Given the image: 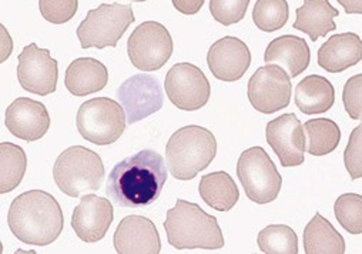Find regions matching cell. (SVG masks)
I'll return each mask as SVG.
<instances>
[{
    "label": "cell",
    "mask_w": 362,
    "mask_h": 254,
    "mask_svg": "<svg viewBox=\"0 0 362 254\" xmlns=\"http://www.w3.org/2000/svg\"><path fill=\"white\" fill-rule=\"evenodd\" d=\"M105 175V164L100 156L84 146L66 149L53 167L54 183L60 192L70 197L99 190Z\"/></svg>",
    "instance_id": "cell-5"
},
{
    "label": "cell",
    "mask_w": 362,
    "mask_h": 254,
    "mask_svg": "<svg viewBox=\"0 0 362 254\" xmlns=\"http://www.w3.org/2000/svg\"><path fill=\"white\" fill-rule=\"evenodd\" d=\"M338 223L351 234L362 233V196L355 193L341 195L334 206Z\"/></svg>",
    "instance_id": "cell-30"
},
{
    "label": "cell",
    "mask_w": 362,
    "mask_h": 254,
    "mask_svg": "<svg viewBox=\"0 0 362 254\" xmlns=\"http://www.w3.org/2000/svg\"><path fill=\"white\" fill-rule=\"evenodd\" d=\"M291 80L281 66L267 64L251 76L247 88L248 100L262 115H273L290 105Z\"/></svg>",
    "instance_id": "cell-9"
},
{
    "label": "cell",
    "mask_w": 362,
    "mask_h": 254,
    "mask_svg": "<svg viewBox=\"0 0 362 254\" xmlns=\"http://www.w3.org/2000/svg\"><path fill=\"white\" fill-rule=\"evenodd\" d=\"M290 16L287 0H257L252 11V21L255 26L271 33L286 26Z\"/></svg>",
    "instance_id": "cell-29"
},
{
    "label": "cell",
    "mask_w": 362,
    "mask_h": 254,
    "mask_svg": "<svg viewBox=\"0 0 362 254\" xmlns=\"http://www.w3.org/2000/svg\"><path fill=\"white\" fill-rule=\"evenodd\" d=\"M250 0H210L211 16L224 26L241 22L247 13Z\"/></svg>",
    "instance_id": "cell-31"
},
{
    "label": "cell",
    "mask_w": 362,
    "mask_h": 254,
    "mask_svg": "<svg viewBox=\"0 0 362 254\" xmlns=\"http://www.w3.org/2000/svg\"><path fill=\"white\" fill-rule=\"evenodd\" d=\"M120 105L123 106L127 125H134L153 113L158 112L164 103V95L156 77L148 74H134L116 92Z\"/></svg>",
    "instance_id": "cell-13"
},
{
    "label": "cell",
    "mask_w": 362,
    "mask_h": 254,
    "mask_svg": "<svg viewBox=\"0 0 362 254\" xmlns=\"http://www.w3.org/2000/svg\"><path fill=\"white\" fill-rule=\"evenodd\" d=\"M342 102L349 117L362 122V74L352 76L346 80L342 92Z\"/></svg>",
    "instance_id": "cell-34"
},
{
    "label": "cell",
    "mask_w": 362,
    "mask_h": 254,
    "mask_svg": "<svg viewBox=\"0 0 362 254\" xmlns=\"http://www.w3.org/2000/svg\"><path fill=\"white\" fill-rule=\"evenodd\" d=\"M28 158L22 147L4 142L0 144V193L15 190L26 173Z\"/></svg>",
    "instance_id": "cell-26"
},
{
    "label": "cell",
    "mask_w": 362,
    "mask_h": 254,
    "mask_svg": "<svg viewBox=\"0 0 362 254\" xmlns=\"http://www.w3.org/2000/svg\"><path fill=\"white\" fill-rule=\"evenodd\" d=\"M304 251L307 254H342L345 253V241L337 229L317 213L304 230Z\"/></svg>",
    "instance_id": "cell-25"
},
{
    "label": "cell",
    "mask_w": 362,
    "mask_h": 254,
    "mask_svg": "<svg viewBox=\"0 0 362 254\" xmlns=\"http://www.w3.org/2000/svg\"><path fill=\"white\" fill-rule=\"evenodd\" d=\"M311 50L305 39L286 35L274 39L267 46L264 62L281 66L290 77L300 76L310 66Z\"/></svg>",
    "instance_id": "cell-19"
},
{
    "label": "cell",
    "mask_w": 362,
    "mask_h": 254,
    "mask_svg": "<svg viewBox=\"0 0 362 254\" xmlns=\"http://www.w3.org/2000/svg\"><path fill=\"white\" fill-rule=\"evenodd\" d=\"M265 136L283 167H294L304 163V153L307 150L305 133L304 126L294 113L281 115L271 120L267 125Z\"/></svg>",
    "instance_id": "cell-14"
},
{
    "label": "cell",
    "mask_w": 362,
    "mask_h": 254,
    "mask_svg": "<svg viewBox=\"0 0 362 254\" xmlns=\"http://www.w3.org/2000/svg\"><path fill=\"white\" fill-rule=\"evenodd\" d=\"M307 133V151L313 156H325L332 153L341 142L338 125L329 119H313L304 125Z\"/></svg>",
    "instance_id": "cell-27"
},
{
    "label": "cell",
    "mask_w": 362,
    "mask_h": 254,
    "mask_svg": "<svg viewBox=\"0 0 362 254\" xmlns=\"http://www.w3.org/2000/svg\"><path fill=\"white\" fill-rule=\"evenodd\" d=\"M119 254H158L160 234L154 223L143 216H127L116 229L113 237Z\"/></svg>",
    "instance_id": "cell-18"
},
{
    "label": "cell",
    "mask_w": 362,
    "mask_h": 254,
    "mask_svg": "<svg viewBox=\"0 0 362 254\" xmlns=\"http://www.w3.org/2000/svg\"><path fill=\"white\" fill-rule=\"evenodd\" d=\"M123 106L109 98H96L84 102L76 117L80 136L98 146L117 142L126 129Z\"/></svg>",
    "instance_id": "cell-8"
},
{
    "label": "cell",
    "mask_w": 362,
    "mask_h": 254,
    "mask_svg": "<svg viewBox=\"0 0 362 254\" xmlns=\"http://www.w3.org/2000/svg\"><path fill=\"white\" fill-rule=\"evenodd\" d=\"M8 130L25 142L42 139L50 127V116L46 106L29 98L16 99L5 115Z\"/></svg>",
    "instance_id": "cell-16"
},
{
    "label": "cell",
    "mask_w": 362,
    "mask_h": 254,
    "mask_svg": "<svg viewBox=\"0 0 362 254\" xmlns=\"http://www.w3.org/2000/svg\"><path fill=\"white\" fill-rule=\"evenodd\" d=\"M258 247L265 254H297V233L286 224H271L259 231Z\"/></svg>",
    "instance_id": "cell-28"
},
{
    "label": "cell",
    "mask_w": 362,
    "mask_h": 254,
    "mask_svg": "<svg viewBox=\"0 0 362 254\" xmlns=\"http://www.w3.org/2000/svg\"><path fill=\"white\" fill-rule=\"evenodd\" d=\"M207 63L218 80L237 81L251 64V53L248 46L233 36L217 40L207 53Z\"/></svg>",
    "instance_id": "cell-17"
},
{
    "label": "cell",
    "mask_w": 362,
    "mask_h": 254,
    "mask_svg": "<svg viewBox=\"0 0 362 254\" xmlns=\"http://www.w3.org/2000/svg\"><path fill=\"white\" fill-rule=\"evenodd\" d=\"M134 21V12L130 5L103 4L87 13L76 35L83 49L116 47Z\"/></svg>",
    "instance_id": "cell-7"
},
{
    "label": "cell",
    "mask_w": 362,
    "mask_h": 254,
    "mask_svg": "<svg viewBox=\"0 0 362 254\" xmlns=\"http://www.w3.org/2000/svg\"><path fill=\"white\" fill-rule=\"evenodd\" d=\"M113 204L109 199L86 195L71 216V227L84 243H98L105 238L113 223Z\"/></svg>",
    "instance_id": "cell-15"
},
{
    "label": "cell",
    "mask_w": 362,
    "mask_h": 254,
    "mask_svg": "<svg viewBox=\"0 0 362 254\" xmlns=\"http://www.w3.org/2000/svg\"><path fill=\"white\" fill-rule=\"evenodd\" d=\"M18 62V79L26 92L37 96H47L56 92L59 64L47 49H40L30 43L25 46Z\"/></svg>",
    "instance_id": "cell-12"
},
{
    "label": "cell",
    "mask_w": 362,
    "mask_h": 254,
    "mask_svg": "<svg viewBox=\"0 0 362 254\" xmlns=\"http://www.w3.org/2000/svg\"><path fill=\"white\" fill-rule=\"evenodd\" d=\"M339 12L329 4V0H304V5L297 9V19L293 28L304 32L313 42L327 36L337 29L334 19Z\"/></svg>",
    "instance_id": "cell-22"
},
{
    "label": "cell",
    "mask_w": 362,
    "mask_h": 254,
    "mask_svg": "<svg viewBox=\"0 0 362 254\" xmlns=\"http://www.w3.org/2000/svg\"><path fill=\"white\" fill-rule=\"evenodd\" d=\"M217 154L214 134L202 126H186L177 130L165 146L168 172L177 180H192L207 168Z\"/></svg>",
    "instance_id": "cell-4"
},
{
    "label": "cell",
    "mask_w": 362,
    "mask_h": 254,
    "mask_svg": "<svg viewBox=\"0 0 362 254\" xmlns=\"http://www.w3.org/2000/svg\"><path fill=\"white\" fill-rule=\"evenodd\" d=\"M164 88L170 102L186 112L200 110L209 103L211 95L209 79L192 63L174 64L165 76Z\"/></svg>",
    "instance_id": "cell-11"
},
{
    "label": "cell",
    "mask_w": 362,
    "mask_h": 254,
    "mask_svg": "<svg viewBox=\"0 0 362 254\" xmlns=\"http://www.w3.org/2000/svg\"><path fill=\"white\" fill-rule=\"evenodd\" d=\"M106 66L92 57H78L70 63L64 74V86L73 96H87L107 86Z\"/></svg>",
    "instance_id": "cell-20"
},
{
    "label": "cell",
    "mask_w": 362,
    "mask_h": 254,
    "mask_svg": "<svg viewBox=\"0 0 362 254\" xmlns=\"http://www.w3.org/2000/svg\"><path fill=\"white\" fill-rule=\"evenodd\" d=\"M132 64L143 71L161 69L173 54V39L167 28L158 22H144L127 40Z\"/></svg>",
    "instance_id": "cell-10"
},
{
    "label": "cell",
    "mask_w": 362,
    "mask_h": 254,
    "mask_svg": "<svg viewBox=\"0 0 362 254\" xmlns=\"http://www.w3.org/2000/svg\"><path fill=\"white\" fill-rule=\"evenodd\" d=\"M130 2H146V0H130Z\"/></svg>",
    "instance_id": "cell-37"
},
{
    "label": "cell",
    "mask_w": 362,
    "mask_h": 254,
    "mask_svg": "<svg viewBox=\"0 0 362 254\" xmlns=\"http://www.w3.org/2000/svg\"><path fill=\"white\" fill-rule=\"evenodd\" d=\"M335 102L332 83L318 74L303 79L296 88V105L304 115H321L328 112Z\"/></svg>",
    "instance_id": "cell-23"
},
{
    "label": "cell",
    "mask_w": 362,
    "mask_h": 254,
    "mask_svg": "<svg viewBox=\"0 0 362 254\" xmlns=\"http://www.w3.org/2000/svg\"><path fill=\"white\" fill-rule=\"evenodd\" d=\"M362 60V39L351 32L331 36L318 50V64L329 73L344 71Z\"/></svg>",
    "instance_id": "cell-21"
},
{
    "label": "cell",
    "mask_w": 362,
    "mask_h": 254,
    "mask_svg": "<svg viewBox=\"0 0 362 254\" xmlns=\"http://www.w3.org/2000/svg\"><path fill=\"white\" fill-rule=\"evenodd\" d=\"M344 163L352 180L362 178V123L349 136L344 151Z\"/></svg>",
    "instance_id": "cell-33"
},
{
    "label": "cell",
    "mask_w": 362,
    "mask_h": 254,
    "mask_svg": "<svg viewBox=\"0 0 362 254\" xmlns=\"http://www.w3.org/2000/svg\"><path fill=\"white\" fill-rule=\"evenodd\" d=\"M348 15H362V0H337Z\"/></svg>",
    "instance_id": "cell-36"
},
{
    "label": "cell",
    "mask_w": 362,
    "mask_h": 254,
    "mask_svg": "<svg viewBox=\"0 0 362 254\" xmlns=\"http://www.w3.org/2000/svg\"><path fill=\"white\" fill-rule=\"evenodd\" d=\"M199 192L203 202L218 212L231 210L240 199L235 182L226 172H214L203 176Z\"/></svg>",
    "instance_id": "cell-24"
},
{
    "label": "cell",
    "mask_w": 362,
    "mask_h": 254,
    "mask_svg": "<svg viewBox=\"0 0 362 254\" xmlns=\"http://www.w3.org/2000/svg\"><path fill=\"white\" fill-rule=\"evenodd\" d=\"M167 182V166L161 154L144 149L112 171L106 193L120 207H143L154 203Z\"/></svg>",
    "instance_id": "cell-1"
},
{
    "label": "cell",
    "mask_w": 362,
    "mask_h": 254,
    "mask_svg": "<svg viewBox=\"0 0 362 254\" xmlns=\"http://www.w3.org/2000/svg\"><path fill=\"white\" fill-rule=\"evenodd\" d=\"M173 6L183 15H196L202 11L204 0H171Z\"/></svg>",
    "instance_id": "cell-35"
},
{
    "label": "cell",
    "mask_w": 362,
    "mask_h": 254,
    "mask_svg": "<svg viewBox=\"0 0 362 254\" xmlns=\"http://www.w3.org/2000/svg\"><path fill=\"white\" fill-rule=\"evenodd\" d=\"M13 236L33 246L52 244L63 231V212L59 202L43 190H30L18 196L8 213Z\"/></svg>",
    "instance_id": "cell-2"
},
{
    "label": "cell",
    "mask_w": 362,
    "mask_h": 254,
    "mask_svg": "<svg viewBox=\"0 0 362 254\" xmlns=\"http://www.w3.org/2000/svg\"><path fill=\"white\" fill-rule=\"evenodd\" d=\"M237 176L247 197L257 204L274 202L283 186V178L274 161L258 146L241 153L237 161Z\"/></svg>",
    "instance_id": "cell-6"
},
{
    "label": "cell",
    "mask_w": 362,
    "mask_h": 254,
    "mask_svg": "<svg viewBox=\"0 0 362 254\" xmlns=\"http://www.w3.org/2000/svg\"><path fill=\"white\" fill-rule=\"evenodd\" d=\"M163 226L168 243L177 250H218L224 247L217 219L196 203L178 199L175 206L167 212Z\"/></svg>",
    "instance_id": "cell-3"
},
{
    "label": "cell",
    "mask_w": 362,
    "mask_h": 254,
    "mask_svg": "<svg viewBox=\"0 0 362 254\" xmlns=\"http://www.w3.org/2000/svg\"><path fill=\"white\" fill-rule=\"evenodd\" d=\"M78 0H39V9L49 23L63 25L71 21L77 12Z\"/></svg>",
    "instance_id": "cell-32"
}]
</instances>
